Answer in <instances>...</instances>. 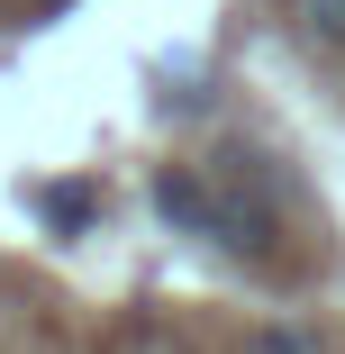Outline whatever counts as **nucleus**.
<instances>
[{
  "instance_id": "obj_1",
  "label": "nucleus",
  "mask_w": 345,
  "mask_h": 354,
  "mask_svg": "<svg viewBox=\"0 0 345 354\" xmlns=\"http://www.w3.org/2000/svg\"><path fill=\"white\" fill-rule=\"evenodd\" d=\"M155 209L200 236V245H218L236 263H282V209H272V173L263 155L227 146V155H200V164H164L155 173Z\"/></svg>"
},
{
  "instance_id": "obj_2",
  "label": "nucleus",
  "mask_w": 345,
  "mask_h": 354,
  "mask_svg": "<svg viewBox=\"0 0 345 354\" xmlns=\"http://www.w3.org/2000/svg\"><path fill=\"white\" fill-rule=\"evenodd\" d=\"M291 37L327 64H345V0H291Z\"/></svg>"
},
{
  "instance_id": "obj_3",
  "label": "nucleus",
  "mask_w": 345,
  "mask_h": 354,
  "mask_svg": "<svg viewBox=\"0 0 345 354\" xmlns=\"http://www.w3.org/2000/svg\"><path fill=\"white\" fill-rule=\"evenodd\" d=\"M245 354H327V336L318 327H300V318H272V327H254V345Z\"/></svg>"
},
{
  "instance_id": "obj_4",
  "label": "nucleus",
  "mask_w": 345,
  "mask_h": 354,
  "mask_svg": "<svg viewBox=\"0 0 345 354\" xmlns=\"http://www.w3.org/2000/svg\"><path fill=\"white\" fill-rule=\"evenodd\" d=\"M46 209H55V218H91V191H37Z\"/></svg>"
}]
</instances>
